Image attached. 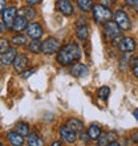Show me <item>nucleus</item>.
Listing matches in <instances>:
<instances>
[{"label": "nucleus", "instance_id": "f257e3e1", "mask_svg": "<svg viewBox=\"0 0 138 146\" xmlns=\"http://www.w3.org/2000/svg\"><path fill=\"white\" fill-rule=\"evenodd\" d=\"M81 57V49L76 42H66L58 49L57 53V62L62 66H68L69 64H73L74 61L80 60Z\"/></svg>", "mask_w": 138, "mask_h": 146}, {"label": "nucleus", "instance_id": "f03ea898", "mask_svg": "<svg viewBox=\"0 0 138 146\" xmlns=\"http://www.w3.org/2000/svg\"><path fill=\"white\" fill-rule=\"evenodd\" d=\"M93 19L96 23H107L111 20V11L109 7H105L102 4H94L92 8Z\"/></svg>", "mask_w": 138, "mask_h": 146}, {"label": "nucleus", "instance_id": "7ed1b4c3", "mask_svg": "<svg viewBox=\"0 0 138 146\" xmlns=\"http://www.w3.org/2000/svg\"><path fill=\"white\" fill-rule=\"evenodd\" d=\"M114 21L117 23V25L119 27V29H121V31H129V29L131 28L130 19H129V16L126 15V12H123L122 9L115 11V13H114Z\"/></svg>", "mask_w": 138, "mask_h": 146}, {"label": "nucleus", "instance_id": "20e7f679", "mask_svg": "<svg viewBox=\"0 0 138 146\" xmlns=\"http://www.w3.org/2000/svg\"><path fill=\"white\" fill-rule=\"evenodd\" d=\"M60 49V41L56 37H46L42 41V52L46 54H53Z\"/></svg>", "mask_w": 138, "mask_h": 146}, {"label": "nucleus", "instance_id": "39448f33", "mask_svg": "<svg viewBox=\"0 0 138 146\" xmlns=\"http://www.w3.org/2000/svg\"><path fill=\"white\" fill-rule=\"evenodd\" d=\"M104 33L109 40H114V38H118L121 36V29L115 21H107L105 24V28H104Z\"/></svg>", "mask_w": 138, "mask_h": 146}, {"label": "nucleus", "instance_id": "423d86ee", "mask_svg": "<svg viewBox=\"0 0 138 146\" xmlns=\"http://www.w3.org/2000/svg\"><path fill=\"white\" fill-rule=\"evenodd\" d=\"M60 137L66 143H74L77 141V133L72 130L68 125H64L60 127Z\"/></svg>", "mask_w": 138, "mask_h": 146}, {"label": "nucleus", "instance_id": "0eeeda50", "mask_svg": "<svg viewBox=\"0 0 138 146\" xmlns=\"http://www.w3.org/2000/svg\"><path fill=\"white\" fill-rule=\"evenodd\" d=\"M117 46H118V49L121 50V52L127 53V52H133V50L135 49L137 42H135V40L133 37H122L117 42Z\"/></svg>", "mask_w": 138, "mask_h": 146}, {"label": "nucleus", "instance_id": "6e6552de", "mask_svg": "<svg viewBox=\"0 0 138 146\" xmlns=\"http://www.w3.org/2000/svg\"><path fill=\"white\" fill-rule=\"evenodd\" d=\"M16 7H8L5 8L3 11V23H4V27L5 28H12V24H13V21H15L16 19Z\"/></svg>", "mask_w": 138, "mask_h": 146}, {"label": "nucleus", "instance_id": "1a4fd4ad", "mask_svg": "<svg viewBox=\"0 0 138 146\" xmlns=\"http://www.w3.org/2000/svg\"><path fill=\"white\" fill-rule=\"evenodd\" d=\"M69 72L74 77H86L89 74V68L82 62H74L70 65Z\"/></svg>", "mask_w": 138, "mask_h": 146}, {"label": "nucleus", "instance_id": "9d476101", "mask_svg": "<svg viewBox=\"0 0 138 146\" xmlns=\"http://www.w3.org/2000/svg\"><path fill=\"white\" fill-rule=\"evenodd\" d=\"M16 56H17V52H16L15 48H13V46H12V48H8V49L1 54V57H0L1 65L8 66V65H11V64H13V60L16 58Z\"/></svg>", "mask_w": 138, "mask_h": 146}, {"label": "nucleus", "instance_id": "9b49d317", "mask_svg": "<svg viewBox=\"0 0 138 146\" xmlns=\"http://www.w3.org/2000/svg\"><path fill=\"white\" fill-rule=\"evenodd\" d=\"M27 36L33 38V40H38L42 36V28L38 23H29L27 27Z\"/></svg>", "mask_w": 138, "mask_h": 146}, {"label": "nucleus", "instance_id": "f8f14e48", "mask_svg": "<svg viewBox=\"0 0 138 146\" xmlns=\"http://www.w3.org/2000/svg\"><path fill=\"white\" fill-rule=\"evenodd\" d=\"M56 7H57V9L61 12L62 15L65 16H70L74 12V8H73L70 0H57L56 1Z\"/></svg>", "mask_w": 138, "mask_h": 146}, {"label": "nucleus", "instance_id": "ddd939ff", "mask_svg": "<svg viewBox=\"0 0 138 146\" xmlns=\"http://www.w3.org/2000/svg\"><path fill=\"white\" fill-rule=\"evenodd\" d=\"M27 64H28L27 54L19 53L17 56H16L15 60H13V69H15L17 73H23L24 69L27 68Z\"/></svg>", "mask_w": 138, "mask_h": 146}, {"label": "nucleus", "instance_id": "4468645a", "mask_svg": "<svg viewBox=\"0 0 138 146\" xmlns=\"http://www.w3.org/2000/svg\"><path fill=\"white\" fill-rule=\"evenodd\" d=\"M27 27H28V19L23 15H19V16H16L15 21L12 24V31L21 32L24 29H27Z\"/></svg>", "mask_w": 138, "mask_h": 146}, {"label": "nucleus", "instance_id": "2eb2a0df", "mask_svg": "<svg viewBox=\"0 0 138 146\" xmlns=\"http://www.w3.org/2000/svg\"><path fill=\"white\" fill-rule=\"evenodd\" d=\"M97 141H98V146H106L107 143L117 141V133L115 131H106V133L101 134Z\"/></svg>", "mask_w": 138, "mask_h": 146}, {"label": "nucleus", "instance_id": "dca6fc26", "mask_svg": "<svg viewBox=\"0 0 138 146\" xmlns=\"http://www.w3.org/2000/svg\"><path fill=\"white\" fill-rule=\"evenodd\" d=\"M7 138L11 142L12 146H21L24 143L23 135L19 134L17 131H8L7 133Z\"/></svg>", "mask_w": 138, "mask_h": 146}, {"label": "nucleus", "instance_id": "f3484780", "mask_svg": "<svg viewBox=\"0 0 138 146\" xmlns=\"http://www.w3.org/2000/svg\"><path fill=\"white\" fill-rule=\"evenodd\" d=\"M86 134H88V137L92 139V141H97V139L100 138V135L102 134V130H101V127L98 126V125L92 123V125H89Z\"/></svg>", "mask_w": 138, "mask_h": 146}, {"label": "nucleus", "instance_id": "a211bd4d", "mask_svg": "<svg viewBox=\"0 0 138 146\" xmlns=\"http://www.w3.org/2000/svg\"><path fill=\"white\" fill-rule=\"evenodd\" d=\"M76 36L80 41H85L89 36V27L86 24H80L76 27Z\"/></svg>", "mask_w": 138, "mask_h": 146}, {"label": "nucleus", "instance_id": "6ab92c4d", "mask_svg": "<svg viewBox=\"0 0 138 146\" xmlns=\"http://www.w3.org/2000/svg\"><path fill=\"white\" fill-rule=\"evenodd\" d=\"M27 142L29 146H44V141L40 138L37 133H29L27 137Z\"/></svg>", "mask_w": 138, "mask_h": 146}, {"label": "nucleus", "instance_id": "aec40b11", "mask_svg": "<svg viewBox=\"0 0 138 146\" xmlns=\"http://www.w3.org/2000/svg\"><path fill=\"white\" fill-rule=\"evenodd\" d=\"M68 126L70 127L72 130L76 131V133H81V131L84 130V123H82V121H80L78 118L68 119Z\"/></svg>", "mask_w": 138, "mask_h": 146}, {"label": "nucleus", "instance_id": "412c9836", "mask_svg": "<svg viewBox=\"0 0 138 146\" xmlns=\"http://www.w3.org/2000/svg\"><path fill=\"white\" fill-rule=\"evenodd\" d=\"M15 131H17L21 135H28L29 134V125L27 122H16L15 125Z\"/></svg>", "mask_w": 138, "mask_h": 146}, {"label": "nucleus", "instance_id": "4be33fe9", "mask_svg": "<svg viewBox=\"0 0 138 146\" xmlns=\"http://www.w3.org/2000/svg\"><path fill=\"white\" fill-rule=\"evenodd\" d=\"M25 42H28V37L24 35H16L11 38V44L13 46H21L25 45Z\"/></svg>", "mask_w": 138, "mask_h": 146}, {"label": "nucleus", "instance_id": "5701e85b", "mask_svg": "<svg viewBox=\"0 0 138 146\" xmlns=\"http://www.w3.org/2000/svg\"><path fill=\"white\" fill-rule=\"evenodd\" d=\"M28 49L32 53H40V52H42V42L38 40H32L28 45Z\"/></svg>", "mask_w": 138, "mask_h": 146}, {"label": "nucleus", "instance_id": "b1692460", "mask_svg": "<svg viewBox=\"0 0 138 146\" xmlns=\"http://www.w3.org/2000/svg\"><path fill=\"white\" fill-rule=\"evenodd\" d=\"M109 96H110V88H109V86H101V88L97 90V97H98L100 100L105 101V100H107Z\"/></svg>", "mask_w": 138, "mask_h": 146}, {"label": "nucleus", "instance_id": "393cba45", "mask_svg": "<svg viewBox=\"0 0 138 146\" xmlns=\"http://www.w3.org/2000/svg\"><path fill=\"white\" fill-rule=\"evenodd\" d=\"M77 4H78V7H80L84 12H89L93 8L92 0H77Z\"/></svg>", "mask_w": 138, "mask_h": 146}, {"label": "nucleus", "instance_id": "a878e982", "mask_svg": "<svg viewBox=\"0 0 138 146\" xmlns=\"http://www.w3.org/2000/svg\"><path fill=\"white\" fill-rule=\"evenodd\" d=\"M23 16H25L28 20H31V19H34L36 17V11H34L32 7H25L23 8Z\"/></svg>", "mask_w": 138, "mask_h": 146}, {"label": "nucleus", "instance_id": "bb28decb", "mask_svg": "<svg viewBox=\"0 0 138 146\" xmlns=\"http://www.w3.org/2000/svg\"><path fill=\"white\" fill-rule=\"evenodd\" d=\"M130 65H131V70H133V74H134L135 78H138V57L133 58L130 61Z\"/></svg>", "mask_w": 138, "mask_h": 146}, {"label": "nucleus", "instance_id": "cd10ccee", "mask_svg": "<svg viewBox=\"0 0 138 146\" xmlns=\"http://www.w3.org/2000/svg\"><path fill=\"white\" fill-rule=\"evenodd\" d=\"M8 48H9L8 46V40L4 37H0V54H3Z\"/></svg>", "mask_w": 138, "mask_h": 146}, {"label": "nucleus", "instance_id": "c85d7f7f", "mask_svg": "<svg viewBox=\"0 0 138 146\" xmlns=\"http://www.w3.org/2000/svg\"><path fill=\"white\" fill-rule=\"evenodd\" d=\"M34 72H36V69H31V70H24V72H23V78H28V77L31 76V74H33Z\"/></svg>", "mask_w": 138, "mask_h": 146}, {"label": "nucleus", "instance_id": "c756f323", "mask_svg": "<svg viewBox=\"0 0 138 146\" xmlns=\"http://www.w3.org/2000/svg\"><path fill=\"white\" fill-rule=\"evenodd\" d=\"M114 1H115V0H101V4H102V5H105V7H109V5H111Z\"/></svg>", "mask_w": 138, "mask_h": 146}, {"label": "nucleus", "instance_id": "7c9ffc66", "mask_svg": "<svg viewBox=\"0 0 138 146\" xmlns=\"http://www.w3.org/2000/svg\"><path fill=\"white\" fill-rule=\"evenodd\" d=\"M131 141L138 143V131H133V133H131Z\"/></svg>", "mask_w": 138, "mask_h": 146}, {"label": "nucleus", "instance_id": "2f4dec72", "mask_svg": "<svg viewBox=\"0 0 138 146\" xmlns=\"http://www.w3.org/2000/svg\"><path fill=\"white\" fill-rule=\"evenodd\" d=\"M5 3L7 0H0V13H3V11L5 9Z\"/></svg>", "mask_w": 138, "mask_h": 146}, {"label": "nucleus", "instance_id": "473e14b6", "mask_svg": "<svg viewBox=\"0 0 138 146\" xmlns=\"http://www.w3.org/2000/svg\"><path fill=\"white\" fill-rule=\"evenodd\" d=\"M25 1H27L28 5H34V4H38L41 0H25Z\"/></svg>", "mask_w": 138, "mask_h": 146}, {"label": "nucleus", "instance_id": "72a5a7b5", "mask_svg": "<svg viewBox=\"0 0 138 146\" xmlns=\"http://www.w3.org/2000/svg\"><path fill=\"white\" fill-rule=\"evenodd\" d=\"M125 3H126V5H129V7H133V5H135L137 0H125Z\"/></svg>", "mask_w": 138, "mask_h": 146}, {"label": "nucleus", "instance_id": "f704fd0d", "mask_svg": "<svg viewBox=\"0 0 138 146\" xmlns=\"http://www.w3.org/2000/svg\"><path fill=\"white\" fill-rule=\"evenodd\" d=\"M106 146H121L119 145L118 142H117V141H113V142H110V143H107Z\"/></svg>", "mask_w": 138, "mask_h": 146}, {"label": "nucleus", "instance_id": "c9c22d12", "mask_svg": "<svg viewBox=\"0 0 138 146\" xmlns=\"http://www.w3.org/2000/svg\"><path fill=\"white\" fill-rule=\"evenodd\" d=\"M4 28H5V27H4V23H1V21H0V33H3V32H4Z\"/></svg>", "mask_w": 138, "mask_h": 146}, {"label": "nucleus", "instance_id": "e433bc0d", "mask_svg": "<svg viewBox=\"0 0 138 146\" xmlns=\"http://www.w3.org/2000/svg\"><path fill=\"white\" fill-rule=\"evenodd\" d=\"M81 137H82V138H81V139H82L84 142H86V141H88V134H82V135H81Z\"/></svg>", "mask_w": 138, "mask_h": 146}, {"label": "nucleus", "instance_id": "4c0bfd02", "mask_svg": "<svg viewBox=\"0 0 138 146\" xmlns=\"http://www.w3.org/2000/svg\"><path fill=\"white\" fill-rule=\"evenodd\" d=\"M52 146H61V142H60V141H54V142L52 143Z\"/></svg>", "mask_w": 138, "mask_h": 146}, {"label": "nucleus", "instance_id": "58836bf2", "mask_svg": "<svg viewBox=\"0 0 138 146\" xmlns=\"http://www.w3.org/2000/svg\"><path fill=\"white\" fill-rule=\"evenodd\" d=\"M133 114H134V115H135V118L138 119V110H137V109H135V110L133 111Z\"/></svg>", "mask_w": 138, "mask_h": 146}, {"label": "nucleus", "instance_id": "ea45409f", "mask_svg": "<svg viewBox=\"0 0 138 146\" xmlns=\"http://www.w3.org/2000/svg\"><path fill=\"white\" fill-rule=\"evenodd\" d=\"M134 8H135V11L138 12V0H137V3H135V5H134Z\"/></svg>", "mask_w": 138, "mask_h": 146}, {"label": "nucleus", "instance_id": "a19ab883", "mask_svg": "<svg viewBox=\"0 0 138 146\" xmlns=\"http://www.w3.org/2000/svg\"><path fill=\"white\" fill-rule=\"evenodd\" d=\"M0 146H4V145H3V143H1V142H0Z\"/></svg>", "mask_w": 138, "mask_h": 146}]
</instances>
